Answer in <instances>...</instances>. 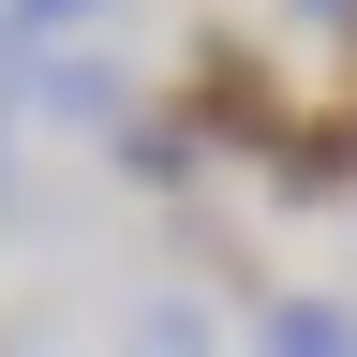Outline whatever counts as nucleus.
<instances>
[{
	"instance_id": "1",
	"label": "nucleus",
	"mask_w": 357,
	"mask_h": 357,
	"mask_svg": "<svg viewBox=\"0 0 357 357\" xmlns=\"http://www.w3.org/2000/svg\"><path fill=\"white\" fill-rule=\"evenodd\" d=\"M194 149H283V119H298V89L283 60H268L253 30H194V60H178V105H164Z\"/></svg>"
},
{
	"instance_id": "2",
	"label": "nucleus",
	"mask_w": 357,
	"mask_h": 357,
	"mask_svg": "<svg viewBox=\"0 0 357 357\" xmlns=\"http://www.w3.org/2000/svg\"><path fill=\"white\" fill-rule=\"evenodd\" d=\"M30 105L119 134V119H134V75H119V45H45V60H30Z\"/></svg>"
},
{
	"instance_id": "3",
	"label": "nucleus",
	"mask_w": 357,
	"mask_h": 357,
	"mask_svg": "<svg viewBox=\"0 0 357 357\" xmlns=\"http://www.w3.org/2000/svg\"><path fill=\"white\" fill-rule=\"evenodd\" d=\"M268 178H283L298 208L357 194V105H298V119H283V149H268Z\"/></svg>"
},
{
	"instance_id": "4",
	"label": "nucleus",
	"mask_w": 357,
	"mask_h": 357,
	"mask_svg": "<svg viewBox=\"0 0 357 357\" xmlns=\"http://www.w3.org/2000/svg\"><path fill=\"white\" fill-rule=\"evenodd\" d=\"M105 149H119V178H134V194H178V178H194V164H208V149H194V134H178V119H164V105H134V119L105 134Z\"/></svg>"
},
{
	"instance_id": "5",
	"label": "nucleus",
	"mask_w": 357,
	"mask_h": 357,
	"mask_svg": "<svg viewBox=\"0 0 357 357\" xmlns=\"http://www.w3.org/2000/svg\"><path fill=\"white\" fill-rule=\"evenodd\" d=\"M253 342L268 357H357V312L342 298H253Z\"/></svg>"
},
{
	"instance_id": "6",
	"label": "nucleus",
	"mask_w": 357,
	"mask_h": 357,
	"mask_svg": "<svg viewBox=\"0 0 357 357\" xmlns=\"http://www.w3.org/2000/svg\"><path fill=\"white\" fill-rule=\"evenodd\" d=\"M119 357H223V328H208V298H134Z\"/></svg>"
},
{
	"instance_id": "7",
	"label": "nucleus",
	"mask_w": 357,
	"mask_h": 357,
	"mask_svg": "<svg viewBox=\"0 0 357 357\" xmlns=\"http://www.w3.org/2000/svg\"><path fill=\"white\" fill-rule=\"evenodd\" d=\"M0 15H15V30H30V60H45V45H75L89 15H119V0H0Z\"/></svg>"
},
{
	"instance_id": "8",
	"label": "nucleus",
	"mask_w": 357,
	"mask_h": 357,
	"mask_svg": "<svg viewBox=\"0 0 357 357\" xmlns=\"http://www.w3.org/2000/svg\"><path fill=\"white\" fill-rule=\"evenodd\" d=\"M15 89H30V30L0 15V105H15Z\"/></svg>"
},
{
	"instance_id": "9",
	"label": "nucleus",
	"mask_w": 357,
	"mask_h": 357,
	"mask_svg": "<svg viewBox=\"0 0 357 357\" xmlns=\"http://www.w3.org/2000/svg\"><path fill=\"white\" fill-rule=\"evenodd\" d=\"M298 30H357V0H298Z\"/></svg>"
},
{
	"instance_id": "10",
	"label": "nucleus",
	"mask_w": 357,
	"mask_h": 357,
	"mask_svg": "<svg viewBox=\"0 0 357 357\" xmlns=\"http://www.w3.org/2000/svg\"><path fill=\"white\" fill-rule=\"evenodd\" d=\"M0 178H15V105H0Z\"/></svg>"
}]
</instances>
